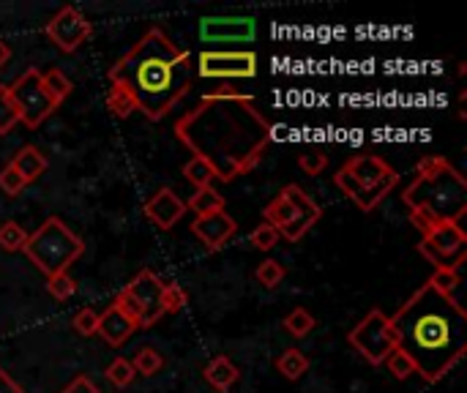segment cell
<instances>
[{
  "label": "cell",
  "instance_id": "4",
  "mask_svg": "<svg viewBox=\"0 0 467 393\" xmlns=\"http://www.w3.org/2000/svg\"><path fill=\"white\" fill-rule=\"evenodd\" d=\"M402 200L410 211H429L437 222H459L467 211V183L451 161L426 156L418 161L416 178L405 188Z\"/></svg>",
  "mask_w": 467,
  "mask_h": 393
},
{
  "label": "cell",
  "instance_id": "25",
  "mask_svg": "<svg viewBox=\"0 0 467 393\" xmlns=\"http://www.w3.org/2000/svg\"><path fill=\"white\" fill-rule=\"evenodd\" d=\"M41 82H44V87H47V93L55 98L58 105H63L66 98H69V93H71V79L60 71V69H50V71H44L41 74Z\"/></svg>",
  "mask_w": 467,
  "mask_h": 393
},
{
  "label": "cell",
  "instance_id": "11",
  "mask_svg": "<svg viewBox=\"0 0 467 393\" xmlns=\"http://www.w3.org/2000/svg\"><path fill=\"white\" fill-rule=\"evenodd\" d=\"M197 74L206 79H252L257 74V55L249 50H206L197 58Z\"/></svg>",
  "mask_w": 467,
  "mask_h": 393
},
{
  "label": "cell",
  "instance_id": "9",
  "mask_svg": "<svg viewBox=\"0 0 467 393\" xmlns=\"http://www.w3.org/2000/svg\"><path fill=\"white\" fill-rule=\"evenodd\" d=\"M350 347L371 366H383L386 358L397 350V334L391 325V317L383 315L380 309H371L350 334H347Z\"/></svg>",
  "mask_w": 467,
  "mask_h": 393
},
{
  "label": "cell",
  "instance_id": "35",
  "mask_svg": "<svg viewBox=\"0 0 467 393\" xmlns=\"http://www.w3.org/2000/svg\"><path fill=\"white\" fill-rule=\"evenodd\" d=\"M74 331L79 336H96V328H99V315L93 312V309H79L71 320Z\"/></svg>",
  "mask_w": 467,
  "mask_h": 393
},
{
  "label": "cell",
  "instance_id": "36",
  "mask_svg": "<svg viewBox=\"0 0 467 393\" xmlns=\"http://www.w3.org/2000/svg\"><path fill=\"white\" fill-rule=\"evenodd\" d=\"M279 241H282V238H279V233L270 227V224H257L254 230H252V243H254V249H260V251H270Z\"/></svg>",
  "mask_w": 467,
  "mask_h": 393
},
{
  "label": "cell",
  "instance_id": "37",
  "mask_svg": "<svg viewBox=\"0 0 467 393\" xmlns=\"http://www.w3.org/2000/svg\"><path fill=\"white\" fill-rule=\"evenodd\" d=\"M28 183L23 180V175L9 164V167H4V169H0V191H4V194H9V196H17L23 188H25Z\"/></svg>",
  "mask_w": 467,
  "mask_h": 393
},
{
  "label": "cell",
  "instance_id": "31",
  "mask_svg": "<svg viewBox=\"0 0 467 393\" xmlns=\"http://www.w3.org/2000/svg\"><path fill=\"white\" fill-rule=\"evenodd\" d=\"M132 366H134V371H137V374H142V377H153V374H159V371H161L164 358H161L153 347H142V350L134 355Z\"/></svg>",
  "mask_w": 467,
  "mask_h": 393
},
{
  "label": "cell",
  "instance_id": "15",
  "mask_svg": "<svg viewBox=\"0 0 467 393\" xmlns=\"http://www.w3.org/2000/svg\"><path fill=\"white\" fill-rule=\"evenodd\" d=\"M235 233H238V222L227 211H219L211 216H197L192 222V235L206 246V251L224 249L235 238Z\"/></svg>",
  "mask_w": 467,
  "mask_h": 393
},
{
  "label": "cell",
  "instance_id": "23",
  "mask_svg": "<svg viewBox=\"0 0 467 393\" xmlns=\"http://www.w3.org/2000/svg\"><path fill=\"white\" fill-rule=\"evenodd\" d=\"M426 284H432L437 292H443L445 298H451L453 304H459L462 306V301H459V287H462V276H459V270L456 268H445V270H435L432 276H429V281Z\"/></svg>",
  "mask_w": 467,
  "mask_h": 393
},
{
  "label": "cell",
  "instance_id": "18",
  "mask_svg": "<svg viewBox=\"0 0 467 393\" xmlns=\"http://www.w3.org/2000/svg\"><path fill=\"white\" fill-rule=\"evenodd\" d=\"M203 377H206V382L214 388V390H230L235 382H238V377H241V371H238V366L227 358V355H216L208 366H206V371H203Z\"/></svg>",
  "mask_w": 467,
  "mask_h": 393
},
{
  "label": "cell",
  "instance_id": "13",
  "mask_svg": "<svg viewBox=\"0 0 467 393\" xmlns=\"http://www.w3.org/2000/svg\"><path fill=\"white\" fill-rule=\"evenodd\" d=\"M363 191H371L378 188L389 180H399L397 169L389 167V161L383 156H371V153H363V156H353L347 159V164L342 167Z\"/></svg>",
  "mask_w": 467,
  "mask_h": 393
},
{
  "label": "cell",
  "instance_id": "12",
  "mask_svg": "<svg viewBox=\"0 0 467 393\" xmlns=\"http://www.w3.org/2000/svg\"><path fill=\"white\" fill-rule=\"evenodd\" d=\"M44 33H47V39H50L60 52H74V50H79V47L90 39L93 25L87 23L85 14H79L74 6H63V9L47 23Z\"/></svg>",
  "mask_w": 467,
  "mask_h": 393
},
{
  "label": "cell",
  "instance_id": "22",
  "mask_svg": "<svg viewBox=\"0 0 467 393\" xmlns=\"http://www.w3.org/2000/svg\"><path fill=\"white\" fill-rule=\"evenodd\" d=\"M107 110L115 115V118H129L132 113H137V105H134V98H132V93L124 87V85H118V82H110V87H107Z\"/></svg>",
  "mask_w": 467,
  "mask_h": 393
},
{
  "label": "cell",
  "instance_id": "40",
  "mask_svg": "<svg viewBox=\"0 0 467 393\" xmlns=\"http://www.w3.org/2000/svg\"><path fill=\"white\" fill-rule=\"evenodd\" d=\"M60 393H102V388H96L87 377H74Z\"/></svg>",
  "mask_w": 467,
  "mask_h": 393
},
{
  "label": "cell",
  "instance_id": "5",
  "mask_svg": "<svg viewBox=\"0 0 467 393\" xmlns=\"http://www.w3.org/2000/svg\"><path fill=\"white\" fill-rule=\"evenodd\" d=\"M23 251L50 279L55 273H69V268L82 257L85 241L74 230H69L63 219L50 216L41 222L36 233L28 235V243Z\"/></svg>",
  "mask_w": 467,
  "mask_h": 393
},
{
  "label": "cell",
  "instance_id": "14",
  "mask_svg": "<svg viewBox=\"0 0 467 393\" xmlns=\"http://www.w3.org/2000/svg\"><path fill=\"white\" fill-rule=\"evenodd\" d=\"M203 41H252L257 36V23L252 17H203L200 20Z\"/></svg>",
  "mask_w": 467,
  "mask_h": 393
},
{
  "label": "cell",
  "instance_id": "29",
  "mask_svg": "<svg viewBox=\"0 0 467 393\" xmlns=\"http://www.w3.org/2000/svg\"><path fill=\"white\" fill-rule=\"evenodd\" d=\"M105 377H107V382H110V385H115V388H129V385L134 382L137 371H134L132 361H126V358H115V361L107 366Z\"/></svg>",
  "mask_w": 467,
  "mask_h": 393
},
{
  "label": "cell",
  "instance_id": "38",
  "mask_svg": "<svg viewBox=\"0 0 467 393\" xmlns=\"http://www.w3.org/2000/svg\"><path fill=\"white\" fill-rule=\"evenodd\" d=\"M298 167L307 172V175H320L325 167H328V156L323 151H304L298 156Z\"/></svg>",
  "mask_w": 467,
  "mask_h": 393
},
{
  "label": "cell",
  "instance_id": "1",
  "mask_svg": "<svg viewBox=\"0 0 467 393\" xmlns=\"http://www.w3.org/2000/svg\"><path fill=\"white\" fill-rule=\"evenodd\" d=\"M175 137L192 151V156L208 161L219 180L233 183L260 164L273 137V126L252 96L208 93L197 107L178 118Z\"/></svg>",
  "mask_w": 467,
  "mask_h": 393
},
{
  "label": "cell",
  "instance_id": "10",
  "mask_svg": "<svg viewBox=\"0 0 467 393\" xmlns=\"http://www.w3.org/2000/svg\"><path fill=\"white\" fill-rule=\"evenodd\" d=\"M418 254L435 265V270H445V268H462L464 257H467V235L459 227V222H440L429 235H424L418 241Z\"/></svg>",
  "mask_w": 467,
  "mask_h": 393
},
{
  "label": "cell",
  "instance_id": "20",
  "mask_svg": "<svg viewBox=\"0 0 467 393\" xmlns=\"http://www.w3.org/2000/svg\"><path fill=\"white\" fill-rule=\"evenodd\" d=\"M186 208L195 211L197 216H211V214L224 211V196L214 186H206V188H197L192 194V200L186 203Z\"/></svg>",
  "mask_w": 467,
  "mask_h": 393
},
{
  "label": "cell",
  "instance_id": "33",
  "mask_svg": "<svg viewBox=\"0 0 467 393\" xmlns=\"http://www.w3.org/2000/svg\"><path fill=\"white\" fill-rule=\"evenodd\" d=\"M47 292L52 295L55 301H69L71 295L77 292V281L69 273H55L47 279Z\"/></svg>",
  "mask_w": 467,
  "mask_h": 393
},
{
  "label": "cell",
  "instance_id": "6",
  "mask_svg": "<svg viewBox=\"0 0 467 393\" xmlns=\"http://www.w3.org/2000/svg\"><path fill=\"white\" fill-rule=\"evenodd\" d=\"M262 216H265V224H270L279 233V238L296 243L323 219V208L301 186L290 183L265 206Z\"/></svg>",
  "mask_w": 467,
  "mask_h": 393
},
{
  "label": "cell",
  "instance_id": "42",
  "mask_svg": "<svg viewBox=\"0 0 467 393\" xmlns=\"http://www.w3.org/2000/svg\"><path fill=\"white\" fill-rule=\"evenodd\" d=\"M9 60H12V47H9V41L0 39V69L9 66Z\"/></svg>",
  "mask_w": 467,
  "mask_h": 393
},
{
  "label": "cell",
  "instance_id": "2",
  "mask_svg": "<svg viewBox=\"0 0 467 393\" xmlns=\"http://www.w3.org/2000/svg\"><path fill=\"white\" fill-rule=\"evenodd\" d=\"M402 350L424 382L443 379L467 352V315L432 284H421L391 317Z\"/></svg>",
  "mask_w": 467,
  "mask_h": 393
},
{
  "label": "cell",
  "instance_id": "3",
  "mask_svg": "<svg viewBox=\"0 0 467 393\" xmlns=\"http://www.w3.org/2000/svg\"><path fill=\"white\" fill-rule=\"evenodd\" d=\"M110 82L124 85L148 121L167 118L192 90V55L180 50L161 28L145 31L132 50L110 66Z\"/></svg>",
  "mask_w": 467,
  "mask_h": 393
},
{
  "label": "cell",
  "instance_id": "28",
  "mask_svg": "<svg viewBox=\"0 0 467 393\" xmlns=\"http://www.w3.org/2000/svg\"><path fill=\"white\" fill-rule=\"evenodd\" d=\"M28 243V233L17 224V222H6L0 224V249L14 254V251H23Z\"/></svg>",
  "mask_w": 467,
  "mask_h": 393
},
{
  "label": "cell",
  "instance_id": "24",
  "mask_svg": "<svg viewBox=\"0 0 467 393\" xmlns=\"http://www.w3.org/2000/svg\"><path fill=\"white\" fill-rule=\"evenodd\" d=\"M183 175H186V180H189L195 188H206V186H211V183L216 180L214 167H211L208 161L197 159V156H192L189 161L183 164Z\"/></svg>",
  "mask_w": 467,
  "mask_h": 393
},
{
  "label": "cell",
  "instance_id": "16",
  "mask_svg": "<svg viewBox=\"0 0 467 393\" xmlns=\"http://www.w3.org/2000/svg\"><path fill=\"white\" fill-rule=\"evenodd\" d=\"M186 211L189 208L172 188H159L145 203V219H151V224H156L159 230H172L186 216Z\"/></svg>",
  "mask_w": 467,
  "mask_h": 393
},
{
  "label": "cell",
  "instance_id": "41",
  "mask_svg": "<svg viewBox=\"0 0 467 393\" xmlns=\"http://www.w3.org/2000/svg\"><path fill=\"white\" fill-rule=\"evenodd\" d=\"M0 393H23L20 382L14 377H9V371L0 369Z\"/></svg>",
  "mask_w": 467,
  "mask_h": 393
},
{
  "label": "cell",
  "instance_id": "19",
  "mask_svg": "<svg viewBox=\"0 0 467 393\" xmlns=\"http://www.w3.org/2000/svg\"><path fill=\"white\" fill-rule=\"evenodd\" d=\"M12 167L23 175V180H25V183H33L39 175H44V169H47V159H44V153H41L39 148L28 145V148H23V151L12 159Z\"/></svg>",
  "mask_w": 467,
  "mask_h": 393
},
{
  "label": "cell",
  "instance_id": "34",
  "mask_svg": "<svg viewBox=\"0 0 467 393\" xmlns=\"http://www.w3.org/2000/svg\"><path fill=\"white\" fill-rule=\"evenodd\" d=\"M383 366H389V371L397 377V379H407L410 374H416V366H413V361L402 352V350H394L389 358H386V363Z\"/></svg>",
  "mask_w": 467,
  "mask_h": 393
},
{
  "label": "cell",
  "instance_id": "39",
  "mask_svg": "<svg viewBox=\"0 0 467 393\" xmlns=\"http://www.w3.org/2000/svg\"><path fill=\"white\" fill-rule=\"evenodd\" d=\"M410 222H413V227L421 233V238H424V235H429V233H432V230L440 224V222H437V219H435L429 211H421V208L410 211Z\"/></svg>",
  "mask_w": 467,
  "mask_h": 393
},
{
  "label": "cell",
  "instance_id": "7",
  "mask_svg": "<svg viewBox=\"0 0 467 393\" xmlns=\"http://www.w3.org/2000/svg\"><path fill=\"white\" fill-rule=\"evenodd\" d=\"M161 279L153 270H140L115 298V306L137 325V331L156 325L164 317L161 309Z\"/></svg>",
  "mask_w": 467,
  "mask_h": 393
},
{
  "label": "cell",
  "instance_id": "27",
  "mask_svg": "<svg viewBox=\"0 0 467 393\" xmlns=\"http://www.w3.org/2000/svg\"><path fill=\"white\" fill-rule=\"evenodd\" d=\"M282 325H285V331H288L293 339H304V336H309V334L315 331L317 323H315V317H312L307 309H293V312L285 317Z\"/></svg>",
  "mask_w": 467,
  "mask_h": 393
},
{
  "label": "cell",
  "instance_id": "32",
  "mask_svg": "<svg viewBox=\"0 0 467 393\" xmlns=\"http://www.w3.org/2000/svg\"><path fill=\"white\" fill-rule=\"evenodd\" d=\"M17 123H20V118H17L14 105H12L9 85H0V134H9Z\"/></svg>",
  "mask_w": 467,
  "mask_h": 393
},
{
  "label": "cell",
  "instance_id": "17",
  "mask_svg": "<svg viewBox=\"0 0 467 393\" xmlns=\"http://www.w3.org/2000/svg\"><path fill=\"white\" fill-rule=\"evenodd\" d=\"M134 331H137V325H134L115 304H113L105 315H99V328H96V334H99L110 347H124Z\"/></svg>",
  "mask_w": 467,
  "mask_h": 393
},
{
  "label": "cell",
  "instance_id": "26",
  "mask_svg": "<svg viewBox=\"0 0 467 393\" xmlns=\"http://www.w3.org/2000/svg\"><path fill=\"white\" fill-rule=\"evenodd\" d=\"M186 304H189V292H186L180 284H175V281L161 284V309H164V315H175Z\"/></svg>",
  "mask_w": 467,
  "mask_h": 393
},
{
  "label": "cell",
  "instance_id": "30",
  "mask_svg": "<svg viewBox=\"0 0 467 393\" xmlns=\"http://www.w3.org/2000/svg\"><path fill=\"white\" fill-rule=\"evenodd\" d=\"M254 279L265 287V289H276L285 279V265L276 260H262L254 270Z\"/></svg>",
  "mask_w": 467,
  "mask_h": 393
},
{
  "label": "cell",
  "instance_id": "21",
  "mask_svg": "<svg viewBox=\"0 0 467 393\" xmlns=\"http://www.w3.org/2000/svg\"><path fill=\"white\" fill-rule=\"evenodd\" d=\"M307 369H309V358L301 350H296V347L285 350L282 355L276 358V371L282 374L285 379L296 382V379H301L307 374Z\"/></svg>",
  "mask_w": 467,
  "mask_h": 393
},
{
  "label": "cell",
  "instance_id": "8",
  "mask_svg": "<svg viewBox=\"0 0 467 393\" xmlns=\"http://www.w3.org/2000/svg\"><path fill=\"white\" fill-rule=\"evenodd\" d=\"M9 96L12 105L17 110L20 123H25L28 129H39L60 105L47 93L44 82H41V71L39 69H28L23 71L12 85H9Z\"/></svg>",
  "mask_w": 467,
  "mask_h": 393
}]
</instances>
